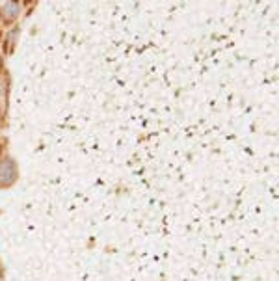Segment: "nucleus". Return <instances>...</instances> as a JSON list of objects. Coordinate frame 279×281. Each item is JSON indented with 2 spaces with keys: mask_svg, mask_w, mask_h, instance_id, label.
Returning a JSON list of instances; mask_svg holds the SVG:
<instances>
[{
  "mask_svg": "<svg viewBox=\"0 0 279 281\" xmlns=\"http://www.w3.org/2000/svg\"><path fill=\"white\" fill-rule=\"evenodd\" d=\"M17 181V166L11 158L0 160V187H11Z\"/></svg>",
  "mask_w": 279,
  "mask_h": 281,
  "instance_id": "f257e3e1",
  "label": "nucleus"
},
{
  "mask_svg": "<svg viewBox=\"0 0 279 281\" xmlns=\"http://www.w3.org/2000/svg\"><path fill=\"white\" fill-rule=\"evenodd\" d=\"M19 13H21V6H19L17 2H4V6H2V17L8 22L15 21V19L19 17Z\"/></svg>",
  "mask_w": 279,
  "mask_h": 281,
  "instance_id": "f03ea898",
  "label": "nucleus"
},
{
  "mask_svg": "<svg viewBox=\"0 0 279 281\" xmlns=\"http://www.w3.org/2000/svg\"><path fill=\"white\" fill-rule=\"evenodd\" d=\"M4 280V274H2V270H0V281Z\"/></svg>",
  "mask_w": 279,
  "mask_h": 281,
  "instance_id": "7ed1b4c3",
  "label": "nucleus"
}]
</instances>
